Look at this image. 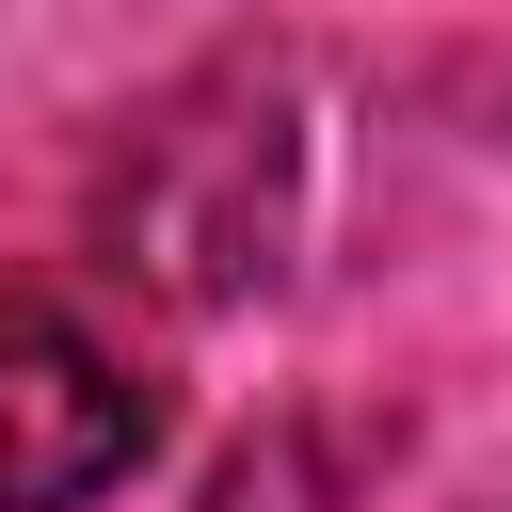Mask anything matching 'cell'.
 I'll return each mask as SVG.
<instances>
[{
	"mask_svg": "<svg viewBox=\"0 0 512 512\" xmlns=\"http://www.w3.org/2000/svg\"><path fill=\"white\" fill-rule=\"evenodd\" d=\"M144 448H160L144 352L64 288H0V512H80L144 480Z\"/></svg>",
	"mask_w": 512,
	"mask_h": 512,
	"instance_id": "obj_2",
	"label": "cell"
},
{
	"mask_svg": "<svg viewBox=\"0 0 512 512\" xmlns=\"http://www.w3.org/2000/svg\"><path fill=\"white\" fill-rule=\"evenodd\" d=\"M288 176H304V144H288V64H208V80L128 144L112 240H128L144 288L240 304V288L288 272Z\"/></svg>",
	"mask_w": 512,
	"mask_h": 512,
	"instance_id": "obj_1",
	"label": "cell"
}]
</instances>
